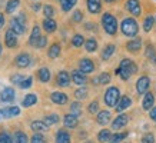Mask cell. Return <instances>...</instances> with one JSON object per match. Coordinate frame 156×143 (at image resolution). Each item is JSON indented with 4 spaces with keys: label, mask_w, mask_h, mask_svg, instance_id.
<instances>
[{
    "label": "cell",
    "mask_w": 156,
    "mask_h": 143,
    "mask_svg": "<svg viewBox=\"0 0 156 143\" xmlns=\"http://www.w3.org/2000/svg\"><path fill=\"white\" fill-rule=\"evenodd\" d=\"M96 120H98V123H99V124L105 126V124H108L109 120H110V113H109L108 110H102V112H99V113H98Z\"/></svg>",
    "instance_id": "16"
},
{
    "label": "cell",
    "mask_w": 156,
    "mask_h": 143,
    "mask_svg": "<svg viewBox=\"0 0 156 143\" xmlns=\"http://www.w3.org/2000/svg\"><path fill=\"white\" fill-rule=\"evenodd\" d=\"M136 70H137V67H136V65H135L132 60H129V59H123L122 63H120V66H119V69L116 70V75H119L123 80H128L133 73H136Z\"/></svg>",
    "instance_id": "1"
},
{
    "label": "cell",
    "mask_w": 156,
    "mask_h": 143,
    "mask_svg": "<svg viewBox=\"0 0 156 143\" xmlns=\"http://www.w3.org/2000/svg\"><path fill=\"white\" fill-rule=\"evenodd\" d=\"M32 82H33V79L32 77H26V79H23V80L20 82V87L22 89H29L30 86H32Z\"/></svg>",
    "instance_id": "44"
},
{
    "label": "cell",
    "mask_w": 156,
    "mask_h": 143,
    "mask_svg": "<svg viewBox=\"0 0 156 143\" xmlns=\"http://www.w3.org/2000/svg\"><path fill=\"white\" fill-rule=\"evenodd\" d=\"M146 57H149V59H151V62L156 63V52H155V49L152 47L151 44L146 47Z\"/></svg>",
    "instance_id": "38"
},
{
    "label": "cell",
    "mask_w": 156,
    "mask_h": 143,
    "mask_svg": "<svg viewBox=\"0 0 156 143\" xmlns=\"http://www.w3.org/2000/svg\"><path fill=\"white\" fill-rule=\"evenodd\" d=\"M37 75H39V79H40L42 82H49V80H50V70H49V69H46V67L40 69Z\"/></svg>",
    "instance_id": "27"
},
{
    "label": "cell",
    "mask_w": 156,
    "mask_h": 143,
    "mask_svg": "<svg viewBox=\"0 0 156 143\" xmlns=\"http://www.w3.org/2000/svg\"><path fill=\"white\" fill-rule=\"evenodd\" d=\"M76 2H77V0H60L62 9L65 10V12H69V10L76 5Z\"/></svg>",
    "instance_id": "28"
},
{
    "label": "cell",
    "mask_w": 156,
    "mask_h": 143,
    "mask_svg": "<svg viewBox=\"0 0 156 143\" xmlns=\"http://www.w3.org/2000/svg\"><path fill=\"white\" fill-rule=\"evenodd\" d=\"M70 110H72V113H73V114H76V116H79V114L82 113L80 103H77V102H75V103H72V106H70Z\"/></svg>",
    "instance_id": "41"
},
{
    "label": "cell",
    "mask_w": 156,
    "mask_h": 143,
    "mask_svg": "<svg viewBox=\"0 0 156 143\" xmlns=\"http://www.w3.org/2000/svg\"><path fill=\"white\" fill-rule=\"evenodd\" d=\"M149 83H151V80H149V77L147 76H142L139 80H137L136 83V90L139 95H143V93H146L147 87H149Z\"/></svg>",
    "instance_id": "6"
},
{
    "label": "cell",
    "mask_w": 156,
    "mask_h": 143,
    "mask_svg": "<svg viewBox=\"0 0 156 143\" xmlns=\"http://www.w3.org/2000/svg\"><path fill=\"white\" fill-rule=\"evenodd\" d=\"M99 110V105H98V102H92L89 105V112L90 113H96Z\"/></svg>",
    "instance_id": "49"
},
{
    "label": "cell",
    "mask_w": 156,
    "mask_h": 143,
    "mask_svg": "<svg viewBox=\"0 0 156 143\" xmlns=\"http://www.w3.org/2000/svg\"><path fill=\"white\" fill-rule=\"evenodd\" d=\"M48 124L44 123V122H39V120H36V122H32V129H33L34 132H46L48 130Z\"/></svg>",
    "instance_id": "26"
},
{
    "label": "cell",
    "mask_w": 156,
    "mask_h": 143,
    "mask_svg": "<svg viewBox=\"0 0 156 143\" xmlns=\"http://www.w3.org/2000/svg\"><path fill=\"white\" fill-rule=\"evenodd\" d=\"M10 114H12V117H13V116H19V114H20V109H19V107H16V106L10 107Z\"/></svg>",
    "instance_id": "51"
},
{
    "label": "cell",
    "mask_w": 156,
    "mask_h": 143,
    "mask_svg": "<svg viewBox=\"0 0 156 143\" xmlns=\"http://www.w3.org/2000/svg\"><path fill=\"white\" fill-rule=\"evenodd\" d=\"M43 12H44V16H46L48 19H50L53 14H55V10H53V7H52V6H49V5H46L44 7H43Z\"/></svg>",
    "instance_id": "45"
},
{
    "label": "cell",
    "mask_w": 156,
    "mask_h": 143,
    "mask_svg": "<svg viewBox=\"0 0 156 143\" xmlns=\"http://www.w3.org/2000/svg\"><path fill=\"white\" fill-rule=\"evenodd\" d=\"M79 66H80V70L83 72V73H92L93 72V69H95V65H93V62L90 60V59H82L80 63H79Z\"/></svg>",
    "instance_id": "9"
},
{
    "label": "cell",
    "mask_w": 156,
    "mask_h": 143,
    "mask_svg": "<svg viewBox=\"0 0 156 143\" xmlns=\"http://www.w3.org/2000/svg\"><path fill=\"white\" fill-rule=\"evenodd\" d=\"M0 116H2V117H12V114H10V109L0 110Z\"/></svg>",
    "instance_id": "52"
},
{
    "label": "cell",
    "mask_w": 156,
    "mask_h": 143,
    "mask_svg": "<svg viewBox=\"0 0 156 143\" xmlns=\"http://www.w3.org/2000/svg\"><path fill=\"white\" fill-rule=\"evenodd\" d=\"M0 54H2V44H0Z\"/></svg>",
    "instance_id": "58"
},
{
    "label": "cell",
    "mask_w": 156,
    "mask_h": 143,
    "mask_svg": "<svg viewBox=\"0 0 156 143\" xmlns=\"http://www.w3.org/2000/svg\"><path fill=\"white\" fill-rule=\"evenodd\" d=\"M82 19H83V14H82V12L76 10L75 13H73V20H75V22H80Z\"/></svg>",
    "instance_id": "50"
},
{
    "label": "cell",
    "mask_w": 156,
    "mask_h": 143,
    "mask_svg": "<svg viewBox=\"0 0 156 143\" xmlns=\"http://www.w3.org/2000/svg\"><path fill=\"white\" fill-rule=\"evenodd\" d=\"M23 80V77L20 76V75H14V76H12V82H13V83H19L20 85V82Z\"/></svg>",
    "instance_id": "53"
},
{
    "label": "cell",
    "mask_w": 156,
    "mask_h": 143,
    "mask_svg": "<svg viewBox=\"0 0 156 143\" xmlns=\"http://www.w3.org/2000/svg\"><path fill=\"white\" fill-rule=\"evenodd\" d=\"M43 122L48 124V126H50V124H55V123H57V122H59V116H57V114H50V116H46Z\"/></svg>",
    "instance_id": "37"
},
{
    "label": "cell",
    "mask_w": 156,
    "mask_h": 143,
    "mask_svg": "<svg viewBox=\"0 0 156 143\" xmlns=\"http://www.w3.org/2000/svg\"><path fill=\"white\" fill-rule=\"evenodd\" d=\"M10 24H12V30H13L16 34H20L23 33L24 30H26V26H24V14L20 13L17 17H14V19H12V22H10Z\"/></svg>",
    "instance_id": "5"
},
{
    "label": "cell",
    "mask_w": 156,
    "mask_h": 143,
    "mask_svg": "<svg viewBox=\"0 0 156 143\" xmlns=\"http://www.w3.org/2000/svg\"><path fill=\"white\" fill-rule=\"evenodd\" d=\"M100 7H102L100 0H87V9L90 13H99Z\"/></svg>",
    "instance_id": "19"
},
{
    "label": "cell",
    "mask_w": 156,
    "mask_h": 143,
    "mask_svg": "<svg viewBox=\"0 0 156 143\" xmlns=\"http://www.w3.org/2000/svg\"><path fill=\"white\" fill-rule=\"evenodd\" d=\"M65 126H66V127H70V129L76 127V126H77V116L73 113L66 114V116H65Z\"/></svg>",
    "instance_id": "18"
},
{
    "label": "cell",
    "mask_w": 156,
    "mask_h": 143,
    "mask_svg": "<svg viewBox=\"0 0 156 143\" xmlns=\"http://www.w3.org/2000/svg\"><path fill=\"white\" fill-rule=\"evenodd\" d=\"M125 138H128V133H126V132H123V133H116V134H113V136H110V140H109V142L119 143V142H122Z\"/></svg>",
    "instance_id": "31"
},
{
    "label": "cell",
    "mask_w": 156,
    "mask_h": 143,
    "mask_svg": "<svg viewBox=\"0 0 156 143\" xmlns=\"http://www.w3.org/2000/svg\"><path fill=\"white\" fill-rule=\"evenodd\" d=\"M3 24H5V16L0 13V27H3Z\"/></svg>",
    "instance_id": "55"
},
{
    "label": "cell",
    "mask_w": 156,
    "mask_h": 143,
    "mask_svg": "<svg viewBox=\"0 0 156 143\" xmlns=\"http://www.w3.org/2000/svg\"><path fill=\"white\" fill-rule=\"evenodd\" d=\"M119 100V89L118 87H109L105 93V103L110 107H116Z\"/></svg>",
    "instance_id": "4"
},
{
    "label": "cell",
    "mask_w": 156,
    "mask_h": 143,
    "mask_svg": "<svg viewBox=\"0 0 156 143\" xmlns=\"http://www.w3.org/2000/svg\"><path fill=\"white\" fill-rule=\"evenodd\" d=\"M69 83H70L69 73H67V72H60V73L57 75V85L62 86V87H66V86H69Z\"/></svg>",
    "instance_id": "13"
},
{
    "label": "cell",
    "mask_w": 156,
    "mask_h": 143,
    "mask_svg": "<svg viewBox=\"0 0 156 143\" xmlns=\"http://www.w3.org/2000/svg\"><path fill=\"white\" fill-rule=\"evenodd\" d=\"M16 65L19 67H27L29 65H30V56H29L27 53H22V54H19V56L16 57Z\"/></svg>",
    "instance_id": "11"
},
{
    "label": "cell",
    "mask_w": 156,
    "mask_h": 143,
    "mask_svg": "<svg viewBox=\"0 0 156 143\" xmlns=\"http://www.w3.org/2000/svg\"><path fill=\"white\" fill-rule=\"evenodd\" d=\"M50 97H52V100L56 105H65L67 102V96L65 93H62V92H55V93H52Z\"/></svg>",
    "instance_id": "15"
},
{
    "label": "cell",
    "mask_w": 156,
    "mask_h": 143,
    "mask_svg": "<svg viewBox=\"0 0 156 143\" xmlns=\"http://www.w3.org/2000/svg\"><path fill=\"white\" fill-rule=\"evenodd\" d=\"M122 32L125 36H129V37H133V36H136L137 33V23L135 22L133 19H130V17H128V19H125L122 22Z\"/></svg>",
    "instance_id": "3"
},
{
    "label": "cell",
    "mask_w": 156,
    "mask_h": 143,
    "mask_svg": "<svg viewBox=\"0 0 156 143\" xmlns=\"http://www.w3.org/2000/svg\"><path fill=\"white\" fill-rule=\"evenodd\" d=\"M86 143H92V142H86Z\"/></svg>",
    "instance_id": "59"
},
{
    "label": "cell",
    "mask_w": 156,
    "mask_h": 143,
    "mask_svg": "<svg viewBox=\"0 0 156 143\" xmlns=\"http://www.w3.org/2000/svg\"><path fill=\"white\" fill-rule=\"evenodd\" d=\"M152 26H153V17L149 16V17L145 19V23H143V29H145V32H149V30L152 29Z\"/></svg>",
    "instance_id": "42"
},
{
    "label": "cell",
    "mask_w": 156,
    "mask_h": 143,
    "mask_svg": "<svg viewBox=\"0 0 156 143\" xmlns=\"http://www.w3.org/2000/svg\"><path fill=\"white\" fill-rule=\"evenodd\" d=\"M6 44H7V47H14V46L17 44V37H16V33H14L12 29L6 32Z\"/></svg>",
    "instance_id": "14"
},
{
    "label": "cell",
    "mask_w": 156,
    "mask_h": 143,
    "mask_svg": "<svg viewBox=\"0 0 156 143\" xmlns=\"http://www.w3.org/2000/svg\"><path fill=\"white\" fill-rule=\"evenodd\" d=\"M60 54V46L59 44H53L52 47L49 49V57L50 59H56Z\"/></svg>",
    "instance_id": "29"
},
{
    "label": "cell",
    "mask_w": 156,
    "mask_h": 143,
    "mask_svg": "<svg viewBox=\"0 0 156 143\" xmlns=\"http://www.w3.org/2000/svg\"><path fill=\"white\" fill-rule=\"evenodd\" d=\"M43 29L48 32V33H52V32H55L56 30V22L52 19H44V22H43Z\"/></svg>",
    "instance_id": "24"
},
{
    "label": "cell",
    "mask_w": 156,
    "mask_h": 143,
    "mask_svg": "<svg viewBox=\"0 0 156 143\" xmlns=\"http://www.w3.org/2000/svg\"><path fill=\"white\" fill-rule=\"evenodd\" d=\"M14 142L16 143H27V136L23 132H16L14 133Z\"/></svg>",
    "instance_id": "36"
},
{
    "label": "cell",
    "mask_w": 156,
    "mask_h": 143,
    "mask_svg": "<svg viewBox=\"0 0 156 143\" xmlns=\"http://www.w3.org/2000/svg\"><path fill=\"white\" fill-rule=\"evenodd\" d=\"M129 122V117L128 114H119L118 117L113 120V123H112V129L115 130H118V129H122L123 126H126Z\"/></svg>",
    "instance_id": "7"
},
{
    "label": "cell",
    "mask_w": 156,
    "mask_h": 143,
    "mask_svg": "<svg viewBox=\"0 0 156 143\" xmlns=\"http://www.w3.org/2000/svg\"><path fill=\"white\" fill-rule=\"evenodd\" d=\"M19 2L20 0H9V3L6 6V12L7 13H13L14 10H16V7L19 6Z\"/></svg>",
    "instance_id": "35"
},
{
    "label": "cell",
    "mask_w": 156,
    "mask_h": 143,
    "mask_svg": "<svg viewBox=\"0 0 156 143\" xmlns=\"http://www.w3.org/2000/svg\"><path fill=\"white\" fill-rule=\"evenodd\" d=\"M130 105H132V100L129 99L128 96H123L122 99L119 100V103L116 105V110H118V112H122V110L128 109Z\"/></svg>",
    "instance_id": "20"
},
{
    "label": "cell",
    "mask_w": 156,
    "mask_h": 143,
    "mask_svg": "<svg viewBox=\"0 0 156 143\" xmlns=\"http://www.w3.org/2000/svg\"><path fill=\"white\" fill-rule=\"evenodd\" d=\"M39 39H40V29H39L37 26H34L33 30H32V34H30V40H29V43H30L32 46H36Z\"/></svg>",
    "instance_id": "22"
},
{
    "label": "cell",
    "mask_w": 156,
    "mask_h": 143,
    "mask_svg": "<svg viewBox=\"0 0 156 143\" xmlns=\"http://www.w3.org/2000/svg\"><path fill=\"white\" fill-rule=\"evenodd\" d=\"M32 143H44V138H43L42 134L36 133L33 138H32Z\"/></svg>",
    "instance_id": "47"
},
{
    "label": "cell",
    "mask_w": 156,
    "mask_h": 143,
    "mask_svg": "<svg viewBox=\"0 0 156 143\" xmlns=\"http://www.w3.org/2000/svg\"><path fill=\"white\" fill-rule=\"evenodd\" d=\"M113 53H115V46H113V44H109V46H106V47H105L103 53H102V57H103L105 60H108V59L112 56Z\"/></svg>",
    "instance_id": "30"
},
{
    "label": "cell",
    "mask_w": 156,
    "mask_h": 143,
    "mask_svg": "<svg viewBox=\"0 0 156 143\" xmlns=\"http://www.w3.org/2000/svg\"><path fill=\"white\" fill-rule=\"evenodd\" d=\"M142 143H155V136L152 133H146L142 138Z\"/></svg>",
    "instance_id": "46"
},
{
    "label": "cell",
    "mask_w": 156,
    "mask_h": 143,
    "mask_svg": "<svg viewBox=\"0 0 156 143\" xmlns=\"http://www.w3.org/2000/svg\"><path fill=\"white\" fill-rule=\"evenodd\" d=\"M0 143H13V139H12V136L9 133L2 132L0 133Z\"/></svg>",
    "instance_id": "40"
},
{
    "label": "cell",
    "mask_w": 156,
    "mask_h": 143,
    "mask_svg": "<svg viewBox=\"0 0 156 143\" xmlns=\"http://www.w3.org/2000/svg\"><path fill=\"white\" fill-rule=\"evenodd\" d=\"M140 46H142V40H140V39H133V40L128 42V44H126L128 50H130V52H136V50H139Z\"/></svg>",
    "instance_id": "23"
},
{
    "label": "cell",
    "mask_w": 156,
    "mask_h": 143,
    "mask_svg": "<svg viewBox=\"0 0 156 143\" xmlns=\"http://www.w3.org/2000/svg\"><path fill=\"white\" fill-rule=\"evenodd\" d=\"M39 9H40V5H39V3H36V5H33V10H36V12H37Z\"/></svg>",
    "instance_id": "56"
},
{
    "label": "cell",
    "mask_w": 156,
    "mask_h": 143,
    "mask_svg": "<svg viewBox=\"0 0 156 143\" xmlns=\"http://www.w3.org/2000/svg\"><path fill=\"white\" fill-rule=\"evenodd\" d=\"M105 2H108V3H112V2H113V0H105Z\"/></svg>",
    "instance_id": "57"
},
{
    "label": "cell",
    "mask_w": 156,
    "mask_h": 143,
    "mask_svg": "<svg viewBox=\"0 0 156 143\" xmlns=\"http://www.w3.org/2000/svg\"><path fill=\"white\" fill-rule=\"evenodd\" d=\"M98 139H99V142H102V143L109 142V140H110V132H109L108 129H103V130L99 133Z\"/></svg>",
    "instance_id": "33"
},
{
    "label": "cell",
    "mask_w": 156,
    "mask_h": 143,
    "mask_svg": "<svg viewBox=\"0 0 156 143\" xmlns=\"http://www.w3.org/2000/svg\"><path fill=\"white\" fill-rule=\"evenodd\" d=\"M85 46H86V50H87V52H95L96 49H98V42H96L95 39H89V40L85 43Z\"/></svg>",
    "instance_id": "34"
},
{
    "label": "cell",
    "mask_w": 156,
    "mask_h": 143,
    "mask_svg": "<svg viewBox=\"0 0 156 143\" xmlns=\"http://www.w3.org/2000/svg\"><path fill=\"white\" fill-rule=\"evenodd\" d=\"M151 119L153 120V122H156V107H153V109L151 110Z\"/></svg>",
    "instance_id": "54"
},
{
    "label": "cell",
    "mask_w": 156,
    "mask_h": 143,
    "mask_svg": "<svg viewBox=\"0 0 156 143\" xmlns=\"http://www.w3.org/2000/svg\"><path fill=\"white\" fill-rule=\"evenodd\" d=\"M153 103H155V96H153V93L147 92L146 95H145V99H143V109L151 110L152 106H153Z\"/></svg>",
    "instance_id": "17"
},
{
    "label": "cell",
    "mask_w": 156,
    "mask_h": 143,
    "mask_svg": "<svg viewBox=\"0 0 156 143\" xmlns=\"http://www.w3.org/2000/svg\"><path fill=\"white\" fill-rule=\"evenodd\" d=\"M46 43H48V37H44V36H40V39L37 40V44H36V47H44V46H46Z\"/></svg>",
    "instance_id": "48"
},
{
    "label": "cell",
    "mask_w": 156,
    "mask_h": 143,
    "mask_svg": "<svg viewBox=\"0 0 156 143\" xmlns=\"http://www.w3.org/2000/svg\"><path fill=\"white\" fill-rule=\"evenodd\" d=\"M102 24H103V29L106 30V33H109V34H115L116 30H118V22H116V19L110 13L103 14Z\"/></svg>",
    "instance_id": "2"
},
{
    "label": "cell",
    "mask_w": 156,
    "mask_h": 143,
    "mask_svg": "<svg viewBox=\"0 0 156 143\" xmlns=\"http://www.w3.org/2000/svg\"><path fill=\"white\" fill-rule=\"evenodd\" d=\"M95 83H99V85H106V83H109L110 82V76H109L108 73H102L99 77H96L95 80Z\"/></svg>",
    "instance_id": "32"
},
{
    "label": "cell",
    "mask_w": 156,
    "mask_h": 143,
    "mask_svg": "<svg viewBox=\"0 0 156 143\" xmlns=\"http://www.w3.org/2000/svg\"><path fill=\"white\" fill-rule=\"evenodd\" d=\"M83 42H85V39L82 37L80 34H76V36H73V39H72V44H73L75 47H80L82 44H83Z\"/></svg>",
    "instance_id": "39"
},
{
    "label": "cell",
    "mask_w": 156,
    "mask_h": 143,
    "mask_svg": "<svg viewBox=\"0 0 156 143\" xmlns=\"http://www.w3.org/2000/svg\"><path fill=\"white\" fill-rule=\"evenodd\" d=\"M36 102H37V97H36V95H34V93H29V95L23 99V102H22V105H23L24 107H29V106L34 105Z\"/></svg>",
    "instance_id": "25"
},
{
    "label": "cell",
    "mask_w": 156,
    "mask_h": 143,
    "mask_svg": "<svg viewBox=\"0 0 156 143\" xmlns=\"http://www.w3.org/2000/svg\"><path fill=\"white\" fill-rule=\"evenodd\" d=\"M126 7L133 16H139L140 14V5L139 0H128L126 2Z\"/></svg>",
    "instance_id": "8"
},
{
    "label": "cell",
    "mask_w": 156,
    "mask_h": 143,
    "mask_svg": "<svg viewBox=\"0 0 156 143\" xmlns=\"http://www.w3.org/2000/svg\"><path fill=\"white\" fill-rule=\"evenodd\" d=\"M75 96L77 99H85L86 96H87V89L86 87H82V89H77L75 92Z\"/></svg>",
    "instance_id": "43"
},
{
    "label": "cell",
    "mask_w": 156,
    "mask_h": 143,
    "mask_svg": "<svg viewBox=\"0 0 156 143\" xmlns=\"http://www.w3.org/2000/svg\"><path fill=\"white\" fill-rule=\"evenodd\" d=\"M56 143H70V134L66 130H59L56 134Z\"/></svg>",
    "instance_id": "21"
},
{
    "label": "cell",
    "mask_w": 156,
    "mask_h": 143,
    "mask_svg": "<svg viewBox=\"0 0 156 143\" xmlns=\"http://www.w3.org/2000/svg\"><path fill=\"white\" fill-rule=\"evenodd\" d=\"M72 79H73V83H76V85H79V86H83L86 83V76L82 70H73Z\"/></svg>",
    "instance_id": "10"
},
{
    "label": "cell",
    "mask_w": 156,
    "mask_h": 143,
    "mask_svg": "<svg viewBox=\"0 0 156 143\" xmlns=\"http://www.w3.org/2000/svg\"><path fill=\"white\" fill-rule=\"evenodd\" d=\"M14 99V90L12 87H6L0 93V100L2 102H12Z\"/></svg>",
    "instance_id": "12"
}]
</instances>
